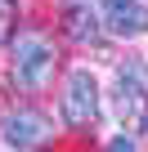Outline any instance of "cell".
<instances>
[{"label": "cell", "mask_w": 148, "mask_h": 152, "mask_svg": "<svg viewBox=\"0 0 148 152\" xmlns=\"http://www.w3.org/2000/svg\"><path fill=\"white\" fill-rule=\"evenodd\" d=\"M0 130H5V143L18 148V152H36L54 139V125L32 112V107H18V112H5V121H0Z\"/></svg>", "instance_id": "obj_4"}, {"label": "cell", "mask_w": 148, "mask_h": 152, "mask_svg": "<svg viewBox=\"0 0 148 152\" xmlns=\"http://www.w3.org/2000/svg\"><path fill=\"white\" fill-rule=\"evenodd\" d=\"M103 23L117 36H144L148 31V5L144 0H99Z\"/></svg>", "instance_id": "obj_5"}, {"label": "cell", "mask_w": 148, "mask_h": 152, "mask_svg": "<svg viewBox=\"0 0 148 152\" xmlns=\"http://www.w3.org/2000/svg\"><path fill=\"white\" fill-rule=\"evenodd\" d=\"M103 152H139V143H135V139H126V134H117V139H108V143H103Z\"/></svg>", "instance_id": "obj_8"}, {"label": "cell", "mask_w": 148, "mask_h": 152, "mask_svg": "<svg viewBox=\"0 0 148 152\" xmlns=\"http://www.w3.org/2000/svg\"><path fill=\"white\" fill-rule=\"evenodd\" d=\"M58 112H63V125H67V130H77V134L94 130V121H99V81H94L85 67L67 72Z\"/></svg>", "instance_id": "obj_2"}, {"label": "cell", "mask_w": 148, "mask_h": 152, "mask_svg": "<svg viewBox=\"0 0 148 152\" xmlns=\"http://www.w3.org/2000/svg\"><path fill=\"white\" fill-rule=\"evenodd\" d=\"M63 31H67L72 40H99V18H94L85 5H72V9L63 14Z\"/></svg>", "instance_id": "obj_6"}, {"label": "cell", "mask_w": 148, "mask_h": 152, "mask_svg": "<svg viewBox=\"0 0 148 152\" xmlns=\"http://www.w3.org/2000/svg\"><path fill=\"white\" fill-rule=\"evenodd\" d=\"M14 27H18V5L14 0H0V45L14 40Z\"/></svg>", "instance_id": "obj_7"}, {"label": "cell", "mask_w": 148, "mask_h": 152, "mask_svg": "<svg viewBox=\"0 0 148 152\" xmlns=\"http://www.w3.org/2000/svg\"><path fill=\"white\" fill-rule=\"evenodd\" d=\"M9 72H14V85L27 90V94H40L54 72H58V54H54V40L36 27H23L18 40H14V54H9Z\"/></svg>", "instance_id": "obj_1"}, {"label": "cell", "mask_w": 148, "mask_h": 152, "mask_svg": "<svg viewBox=\"0 0 148 152\" xmlns=\"http://www.w3.org/2000/svg\"><path fill=\"white\" fill-rule=\"evenodd\" d=\"M117 116L126 130L148 134V67L139 58H126V67L117 72Z\"/></svg>", "instance_id": "obj_3"}]
</instances>
